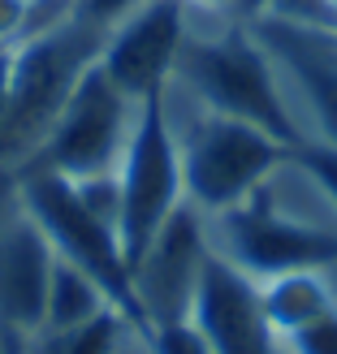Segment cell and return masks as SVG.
<instances>
[{"instance_id": "obj_1", "label": "cell", "mask_w": 337, "mask_h": 354, "mask_svg": "<svg viewBox=\"0 0 337 354\" xmlns=\"http://www.w3.org/2000/svg\"><path fill=\"white\" fill-rule=\"evenodd\" d=\"M13 194H17V207L44 229L52 251L61 259H69L74 268H82L109 294V303L130 320V328L138 337H147L152 315L143 307V298H138L134 272H130L121 238H117V225L109 216H100L95 207H86V199L78 194V186L69 177L48 173V169H17Z\"/></svg>"}, {"instance_id": "obj_2", "label": "cell", "mask_w": 337, "mask_h": 354, "mask_svg": "<svg viewBox=\"0 0 337 354\" xmlns=\"http://www.w3.org/2000/svg\"><path fill=\"white\" fill-rule=\"evenodd\" d=\"M173 82H186L203 109L251 121V126L268 130L273 138H281L290 147H298L307 138L298 130L286 95H281L277 61L251 35V26H234L217 35V39H190L186 35Z\"/></svg>"}, {"instance_id": "obj_3", "label": "cell", "mask_w": 337, "mask_h": 354, "mask_svg": "<svg viewBox=\"0 0 337 354\" xmlns=\"http://www.w3.org/2000/svg\"><path fill=\"white\" fill-rule=\"evenodd\" d=\"M177 147H182L186 203H194L203 216H221V212L246 203L255 190L268 186L277 169H290L294 151L268 130L212 109L194 117L186 134H177Z\"/></svg>"}, {"instance_id": "obj_4", "label": "cell", "mask_w": 337, "mask_h": 354, "mask_svg": "<svg viewBox=\"0 0 337 354\" xmlns=\"http://www.w3.org/2000/svg\"><path fill=\"white\" fill-rule=\"evenodd\" d=\"M117 238L134 272L156 234L165 229V221L186 203L182 147H177V130L169 121V91L147 95L138 104L126 151L117 160Z\"/></svg>"}, {"instance_id": "obj_5", "label": "cell", "mask_w": 337, "mask_h": 354, "mask_svg": "<svg viewBox=\"0 0 337 354\" xmlns=\"http://www.w3.org/2000/svg\"><path fill=\"white\" fill-rule=\"evenodd\" d=\"M104 30L78 22L74 13L61 17L57 26L30 30L17 44V69H13V100L0 121V151H9L17 165L39 147L52 117L61 113L69 86L78 74L100 57Z\"/></svg>"}, {"instance_id": "obj_6", "label": "cell", "mask_w": 337, "mask_h": 354, "mask_svg": "<svg viewBox=\"0 0 337 354\" xmlns=\"http://www.w3.org/2000/svg\"><path fill=\"white\" fill-rule=\"evenodd\" d=\"M134 113L138 104L104 74V65L95 57L78 74V82L69 86L61 113L52 117L39 147L17 169H48V173L74 177V182L78 177H95V173H113L121 151H126Z\"/></svg>"}, {"instance_id": "obj_7", "label": "cell", "mask_w": 337, "mask_h": 354, "mask_svg": "<svg viewBox=\"0 0 337 354\" xmlns=\"http://www.w3.org/2000/svg\"><path fill=\"white\" fill-rule=\"evenodd\" d=\"M208 242L251 281H268L298 268H337V229L277 212L268 186L221 216H208Z\"/></svg>"}, {"instance_id": "obj_8", "label": "cell", "mask_w": 337, "mask_h": 354, "mask_svg": "<svg viewBox=\"0 0 337 354\" xmlns=\"http://www.w3.org/2000/svg\"><path fill=\"white\" fill-rule=\"evenodd\" d=\"M190 324L208 337L212 354H286L273 324L259 307V281L234 268L221 251H208L194 272V290L186 303Z\"/></svg>"}, {"instance_id": "obj_9", "label": "cell", "mask_w": 337, "mask_h": 354, "mask_svg": "<svg viewBox=\"0 0 337 354\" xmlns=\"http://www.w3.org/2000/svg\"><path fill=\"white\" fill-rule=\"evenodd\" d=\"M186 44V0H143L104 35L100 65L134 104L169 91Z\"/></svg>"}, {"instance_id": "obj_10", "label": "cell", "mask_w": 337, "mask_h": 354, "mask_svg": "<svg viewBox=\"0 0 337 354\" xmlns=\"http://www.w3.org/2000/svg\"><path fill=\"white\" fill-rule=\"evenodd\" d=\"M251 35L307 91L316 117H320V130H325L320 138H333L337 143V26L264 13L251 22Z\"/></svg>"}, {"instance_id": "obj_11", "label": "cell", "mask_w": 337, "mask_h": 354, "mask_svg": "<svg viewBox=\"0 0 337 354\" xmlns=\"http://www.w3.org/2000/svg\"><path fill=\"white\" fill-rule=\"evenodd\" d=\"M203 251H208V216L194 203H182L134 268V286H138V298H143L152 324L186 315Z\"/></svg>"}, {"instance_id": "obj_12", "label": "cell", "mask_w": 337, "mask_h": 354, "mask_svg": "<svg viewBox=\"0 0 337 354\" xmlns=\"http://www.w3.org/2000/svg\"><path fill=\"white\" fill-rule=\"evenodd\" d=\"M52 263L57 251L44 229L22 207H13L0 221V328H17L26 337L44 328Z\"/></svg>"}, {"instance_id": "obj_13", "label": "cell", "mask_w": 337, "mask_h": 354, "mask_svg": "<svg viewBox=\"0 0 337 354\" xmlns=\"http://www.w3.org/2000/svg\"><path fill=\"white\" fill-rule=\"evenodd\" d=\"M259 307H264V320L273 324V333L286 342L290 333H298L311 320L337 311V298L329 290L325 272L298 268V272H281V277L259 281Z\"/></svg>"}, {"instance_id": "obj_14", "label": "cell", "mask_w": 337, "mask_h": 354, "mask_svg": "<svg viewBox=\"0 0 337 354\" xmlns=\"http://www.w3.org/2000/svg\"><path fill=\"white\" fill-rule=\"evenodd\" d=\"M104 307H113V303H109V294H104L82 268H74L69 259L57 255V263H52V281H48L44 328H48V333L78 328V324H86V320H95ZM44 328H39V333H44Z\"/></svg>"}, {"instance_id": "obj_15", "label": "cell", "mask_w": 337, "mask_h": 354, "mask_svg": "<svg viewBox=\"0 0 337 354\" xmlns=\"http://www.w3.org/2000/svg\"><path fill=\"white\" fill-rule=\"evenodd\" d=\"M130 328V320L117 307H104L95 320H86L78 328H61V333H35L30 337V354H117L121 337Z\"/></svg>"}, {"instance_id": "obj_16", "label": "cell", "mask_w": 337, "mask_h": 354, "mask_svg": "<svg viewBox=\"0 0 337 354\" xmlns=\"http://www.w3.org/2000/svg\"><path fill=\"white\" fill-rule=\"evenodd\" d=\"M290 165L303 169L311 182L325 190V199L337 207V143L333 138H303V143L290 151Z\"/></svg>"}, {"instance_id": "obj_17", "label": "cell", "mask_w": 337, "mask_h": 354, "mask_svg": "<svg viewBox=\"0 0 337 354\" xmlns=\"http://www.w3.org/2000/svg\"><path fill=\"white\" fill-rule=\"evenodd\" d=\"M147 350L152 354H212L208 337L190 324V315H173V320H156L147 333Z\"/></svg>"}, {"instance_id": "obj_18", "label": "cell", "mask_w": 337, "mask_h": 354, "mask_svg": "<svg viewBox=\"0 0 337 354\" xmlns=\"http://www.w3.org/2000/svg\"><path fill=\"white\" fill-rule=\"evenodd\" d=\"M281 346H286V354H337V311H329L320 320H311L307 328L290 333Z\"/></svg>"}, {"instance_id": "obj_19", "label": "cell", "mask_w": 337, "mask_h": 354, "mask_svg": "<svg viewBox=\"0 0 337 354\" xmlns=\"http://www.w3.org/2000/svg\"><path fill=\"white\" fill-rule=\"evenodd\" d=\"M138 5H143V0H74V17L109 35L121 17H130Z\"/></svg>"}, {"instance_id": "obj_20", "label": "cell", "mask_w": 337, "mask_h": 354, "mask_svg": "<svg viewBox=\"0 0 337 354\" xmlns=\"http://www.w3.org/2000/svg\"><path fill=\"white\" fill-rule=\"evenodd\" d=\"M30 0H0V44H22L30 30Z\"/></svg>"}, {"instance_id": "obj_21", "label": "cell", "mask_w": 337, "mask_h": 354, "mask_svg": "<svg viewBox=\"0 0 337 354\" xmlns=\"http://www.w3.org/2000/svg\"><path fill=\"white\" fill-rule=\"evenodd\" d=\"M13 69H17V44H0V121L13 100Z\"/></svg>"}, {"instance_id": "obj_22", "label": "cell", "mask_w": 337, "mask_h": 354, "mask_svg": "<svg viewBox=\"0 0 337 354\" xmlns=\"http://www.w3.org/2000/svg\"><path fill=\"white\" fill-rule=\"evenodd\" d=\"M0 354H30V337L17 328H0Z\"/></svg>"}, {"instance_id": "obj_23", "label": "cell", "mask_w": 337, "mask_h": 354, "mask_svg": "<svg viewBox=\"0 0 337 354\" xmlns=\"http://www.w3.org/2000/svg\"><path fill=\"white\" fill-rule=\"evenodd\" d=\"M194 5H203V9H229V5H238V0H194Z\"/></svg>"}, {"instance_id": "obj_24", "label": "cell", "mask_w": 337, "mask_h": 354, "mask_svg": "<svg viewBox=\"0 0 337 354\" xmlns=\"http://www.w3.org/2000/svg\"><path fill=\"white\" fill-rule=\"evenodd\" d=\"M325 5H329V9H333V17H337V0H325Z\"/></svg>"}, {"instance_id": "obj_25", "label": "cell", "mask_w": 337, "mask_h": 354, "mask_svg": "<svg viewBox=\"0 0 337 354\" xmlns=\"http://www.w3.org/2000/svg\"><path fill=\"white\" fill-rule=\"evenodd\" d=\"M30 5H35V9H39V5H48V0H30Z\"/></svg>"}, {"instance_id": "obj_26", "label": "cell", "mask_w": 337, "mask_h": 354, "mask_svg": "<svg viewBox=\"0 0 337 354\" xmlns=\"http://www.w3.org/2000/svg\"><path fill=\"white\" fill-rule=\"evenodd\" d=\"M13 207H17V203H13ZM5 216H9V212H5V207H0V221H5Z\"/></svg>"}]
</instances>
